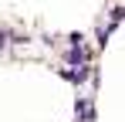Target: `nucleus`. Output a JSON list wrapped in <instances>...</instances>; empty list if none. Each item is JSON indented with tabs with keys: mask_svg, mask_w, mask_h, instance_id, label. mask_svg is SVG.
Wrapping results in <instances>:
<instances>
[{
	"mask_svg": "<svg viewBox=\"0 0 125 122\" xmlns=\"http://www.w3.org/2000/svg\"><path fill=\"white\" fill-rule=\"evenodd\" d=\"M78 119L91 122V102H88V98H78Z\"/></svg>",
	"mask_w": 125,
	"mask_h": 122,
	"instance_id": "1",
	"label": "nucleus"
}]
</instances>
